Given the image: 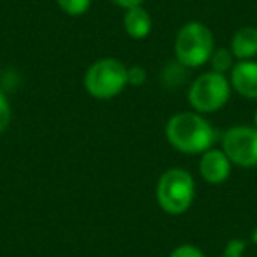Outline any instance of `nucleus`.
<instances>
[{"label":"nucleus","instance_id":"nucleus-17","mask_svg":"<svg viewBox=\"0 0 257 257\" xmlns=\"http://www.w3.org/2000/svg\"><path fill=\"white\" fill-rule=\"evenodd\" d=\"M114 6H118V8L121 9H133V8H140V6H143L145 0H111Z\"/></svg>","mask_w":257,"mask_h":257},{"label":"nucleus","instance_id":"nucleus-5","mask_svg":"<svg viewBox=\"0 0 257 257\" xmlns=\"http://www.w3.org/2000/svg\"><path fill=\"white\" fill-rule=\"evenodd\" d=\"M231 90V83L224 74L213 71L204 72L190 85L189 104L196 113H215L229 102Z\"/></svg>","mask_w":257,"mask_h":257},{"label":"nucleus","instance_id":"nucleus-15","mask_svg":"<svg viewBox=\"0 0 257 257\" xmlns=\"http://www.w3.org/2000/svg\"><path fill=\"white\" fill-rule=\"evenodd\" d=\"M127 79L131 86H141L147 83V71L141 65H133L127 69Z\"/></svg>","mask_w":257,"mask_h":257},{"label":"nucleus","instance_id":"nucleus-16","mask_svg":"<svg viewBox=\"0 0 257 257\" xmlns=\"http://www.w3.org/2000/svg\"><path fill=\"white\" fill-rule=\"evenodd\" d=\"M169 257H206L203 250H199L194 245H180L169 253Z\"/></svg>","mask_w":257,"mask_h":257},{"label":"nucleus","instance_id":"nucleus-2","mask_svg":"<svg viewBox=\"0 0 257 257\" xmlns=\"http://www.w3.org/2000/svg\"><path fill=\"white\" fill-rule=\"evenodd\" d=\"M157 203L168 215H182L192 206L196 197L194 176L183 168H171L161 175L155 189Z\"/></svg>","mask_w":257,"mask_h":257},{"label":"nucleus","instance_id":"nucleus-18","mask_svg":"<svg viewBox=\"0 0 257 257\" xmlns=\"http://www.w3.org/2000/svg\"><path fill=\"white\" fill-rule=\"evenodd\" d=\"M250 241H253L257 245V227H253L252 232H250Z\"/></svg>","mask_w":257,"mask_h":257},{"label":"nucleus","instance_id":"nucleus-11","mask_svg":"<svg viewBox=\"0 0 257 257\" xmlns=\"http://www.w3.org/2000/svg\"><path fill=\"white\" fill-rule=\"evenodd\" d=\"M210 64H211V71L225 76V72H231V69L234 67V57H232L231 50L217 48V50H213V53H211Z\"/></svg>","mask_w":257,"mask_h":257},{"label":"nucleus","instance_id":"nucleus-3","mask_svg":"<svg viewBox=\"0 0 257 257\" xmlns=\"http://www.w3.org/2000/svg\"><path fill=\"white\" fill-rule=\"evenodd\" d=\"M215 50L213 32L201 22H189L180 29L175 41V55L183 67L197 69L208 64Z\"/></svg>","mask_w":257,"mask_h":257},{"label":"nucleus","instance_id":"nucleus-6","mask_svg":"<svg viewBox=\"0 0 257 257\" xmlns=\"http://www.w3.org/2000/svg\"><path fill=\"white\" fill-rule=\"evenodd\" d=\"M222 152L232 164L239 168L257 166V128L248 125H234L222 136Z\"/></svg>","mask_w":257,"mask_h":257},{"label":"nucleus","instance_id":"nucleus-13","mask_svg":"<svg viewBox=\"0 0 257 257\" xmlns=\"http://www.w3.org/2000/svg\"><path fill=\"white\" fill-rule=\"evenodd\" d=\"M11 116H13V111H11V104H9V99L2 90H0V134L6 133L11 123Z\"/></svg>","mask_w":257,"mask_h":257},{"label":"nucleus","instance_id":"nucleus-10","mask_svg":"<svg viewBox=\"0 0 257 257\" xmlns=\"http://www.w3.org/2000/svg\"><path fill=\"white\" fill-rule=\"evenodd\" d=\"M231 53L236 60H253L257 57V29L243 27L231 39Z\"/></svg>","mask_w":257,"mask_h":257},{"label":"nucleus","instance_id":"nucleus-9","mask_svg":"<svg viewBox=\"0 0 257 257\" xmlns=\"http://www.w3.org/2000/svg\"><path fill=\"white\" fill-rule=\"evenodd\" d=\"M152 27H154L152 16L143 6L127 9V11H125L123 30L128 37H133V39H136V41L147 39V37L152 34Z\"/></svg>","mask_w":257,"mask_h":257},{"label":"nucleus","instance_id":"nucleus-12","mask_svg":"<svg viewBox=\"0 0 257 257\" xmlns=\"http://www.w3.org/2000/svg\"><path fill=\"white\" fill-rule=\"evenodd\" d=\"M57 4L67 16H83L92 6V0H57Z\"/></svg>","mask_w":257,"mask_h":257},{"label":"nucleus","instance_id":"nucleus-7","mask_svg":"<svg viewBox=\"0 0 257 257\" xmlns=\"http://www.w3.org/2000/svg\"><path fill=\"white\" fill-rule=\"evenodd\" d=\"M232 162L227 159V155L217 148H210L201 155L199 161V173L203 180L210 185H220L231 176Z\"/></svg>","mask_w":257,"mask_h":257},{"label":"nucleus","instance_id":"nucleus-1","mask_svg":"<svg viewBox=\"0 0 257 257\" xmlns=\"http://www.w3.org/2000/svg\"><path fill=\"white\" fill-rule=\"evenodd\" d=\"M166 140L182 154L199 155L213 147L217 133L201 113L180 111L166 123Z\"/></svg>","mask_w":257,"mask_h":257},{"label":"nucleus","instance_id":"nucleus-19","mask_svg":"<svg viewBox=\"0 0 257 257\" xmlns=\"http://www.w3.org/2000/svg\"><path fill=\"white\" fill-rule=\"evenodd\" d=\"M253 121H255V128H257V111H255V116H253Z\"/></svg>","mask_w":257,"mask_h":257},{"label":"nucleus","instance_id":"nucleus-4","mask_svg":"<svg viewBox=\"0 0 257 257\" xmlns=\"http://www.w3.org/2000/svg\"><path fill=\"white\" fill-rule=\"evenodd\" d=\"M127 65L116 58H100L85 72V90L99 100H109L120 95L128 85Z\"/></svg>","mask_w":257,"mask_h":257},{"label":"nucleus","instance_id":"nucleus-14","mask_svg":"<svg viewBox=\"0 0 257 257\" xmlns=\"http://www.w3.org/2000/svg\"><path fill=\"white\" fill-rule=\"evenodd\" d=\"M246 245L248 241L241 238H232L227 241V245L224 246V252H222V257H243L246 250Z\"/></svg>","mask_w":257,"mask_h":257},{"label":"nucleus","instance_id":"nucleus-8","mask_svg":"<svg viewBox=\"0 0 257 257\" xmlns=\"http://www.w3.org/2000/svg\"><path fill=\"white\" fill-rule=\"evenodd\" d=\"M231 88L241 97L250 100H257V62L239 60L231 69Z\"/></svg>","mask_w":257,"mask_h":257}]
</instances>
